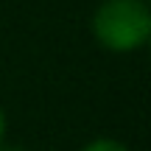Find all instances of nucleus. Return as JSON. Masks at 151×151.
<instances>
[{"label":"nucleus","mask_w":151,"mask_h":151,"mask_svg":"<svg viewBox=\"0 0 151 151\" xmlns=\"http://www.w3.org/2000/svg\"><path fill=\"white\" fill-rule=\"evenodd\" d=\"M92 37L115 53H129L148 42L151 9L146 0H104L92 14Z\"/></svg>","instance_id":"1"},{"label":"nucleus","mask_w":151,"mask_h":151,"mask_svg":"<svg viewBox=\"0 0 151 151\" xmlns=\"http://www.w3.org/2000/svg\"><path fill=\"white\" fill-rule=\"evenodd\" d=\"M81 151H129L123 146V143H118V140H112V137H98V140H92V143H87Z\"/></svg>","instance_id":"2"},{"label":"nucleus","mask_w":151,"mask_h":151,"mask_svg":"<svg viewBox=\"0 0 151 151\" xmlns=\"http://www.w3.org/2000/svg\"><path fill=\"white\" fill-rule=\"evenodd\" d=\"M3 134H6V115L0 109V146H3Z\"/></svg>","instance_id":"3"},{"label":"nucleus","mask_w":151,"mask_h":151,"mask_svg":"<svg viewBox=\"0 0 151 151\" xmlns=\"http://www.w3.org/2000/svg\"><path fill=\"white\" fill-rule=\"evenodd\" d=\"M0 151H25L22 146H0Z\"/></svg>","instance_id":"4"}]
</instances>
